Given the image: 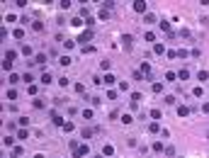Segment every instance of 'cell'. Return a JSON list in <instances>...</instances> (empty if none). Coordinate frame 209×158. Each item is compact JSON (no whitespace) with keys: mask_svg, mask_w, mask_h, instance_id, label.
I'll list each match as a JSON object with an SVG mask.
<instances>
[{"mask_svg":"<svg viewBox=\"0 0 209 158\" xmlns=\"http://www.w3.org/2000/svg\"><path fill=\"white\" fill-rule=\"evenodd\" d=\"M44 107H46L44 100H34V110H44Z\"/></svg>","mask_w":209,"mask_h":158,"instance_id":"obj_27","label":"cell"},{"mask_svg":"<svg viewBox=\"0 0 209 158\" xmlns=\"http://www.w3.org/2000/svg\"><path fill=\"white\" fill-rule=\"evenodd\" d=\"M59 5H61V10H68V7H71V0H61Z\"/></svg>","mask_w":209,"mask_h":158,"instance_id":"obj_42","label":"cell"},{"mask_svg":"<svg viewBox=\"0 0 209 158\" xmlns=\"http://www.w3.org/2000/svg\"><path fill=\"white\" fill-rule=\"evenodd\" d=\"M27 124H29V119H27V117H20V127L27 129Z\"/></svg>","mask_w":209,"mask_h":158,"instance_id":"obj_46","label":"cell"},{"mask_svg":"<svg viewBox=\"0 0 209 158\" xmlns=\"http://www.w3.org/2000/svg\"><path fill=\"white\" fill-rule=\"evenodd\" d=\"M22 54H25V56H32V46L25 44V46H22Z\"/></svg>","mask_w":209,"mask_h":158,"instance_id":"obj_43","label":"cell"},{"mask_svg":"<svg viewBox=\"0 0 209 158\" xmlns=\"http://www.w3.org/2000/svg\"><path fill=\"white\" fill-rule=\"evenodd\" d=\"M192 93H195V97H202V95H204V88H202V85H197Z\"/></svg>","mask_w":209,"mask_h":158,"instance_id":"obj_29","label":"cell"},{"mask_svg":"<svg viewBox=\"0 0 209 158\" xmlns=\"http://www.w3.org/2000/svg\"><path fill=\"white\" fill-rule=\"evenodd\" d=\"M7 100H17V90H15V88H10V90H7Z\"/></svg>","mask_w":209,"mask_h":158,"instance_id":"obj_30","label":"cell"},{"mask_svg":"<svg viewBox=\"0 0 209 158\" xmlns=\"http://www.w3.org/2000/svg\"><path fill=\"white\" fill-rule=\"evenodd\" d=\"M151 148H153V151H156V153H161V151H165V148H163V144H161V141H156V144H153V146H151Z\"/></svg>","mask_w":209,"mask_h":158,"instance_id":"obj_32","label":"cell"},{"mask_svg":"<svg viewBox=\"0 0 209 158\" xmlns=\"http://www.w3.org/2000/svg\"><path fill=\"white\" fill-rule=\"evenodd\" d=\"M80 51H83V54H92L95 46H92V44H85V46H80Z\"/></svg>","mask_w":209,"mask_h":158,"instance_id":"obj_22","label":"cell"},{"mask_svg":"<svg viewBox=\"0 0 209 158\" xmlns=\"http://www.w3.org/2000/svg\"><path fill=\"white\" fill-rule=\"evenodd\" d=\"M153 51L161 56V54H165V46H163V44H153Z\"/></svg>","mask_w":209,"mask_h":158,"instance_id":"obj_23","label":"cell"},{"mask_svg":"<svg viewBox=\"0 0 209 158\" xmlns=\"http://www.w3.org/2000/svg\"><path fill=\"white\" fill-rule=\"evenodd\" d=\"M112 153H115V146H112V144H105V146H102V156H105V158H109Z\"/></svg>","mask_w":209,"mask_h":158,"instance_id":"obj_7","label":"cell"},{"mask_svg":"<svg viewBox=\"0 0 209 158\" xmlns=\"http://www.w3.org/2000/svg\"><path fill=\"white\" fill-rule=\"evenodd\" d=\"M61 129H63V131H73V122H66V124H63Z\"/></svg>","mask_w":209,"mask_h":158,"instance_id":"obj_49","label":"cell"},{"mask_svg":"<svg viewBox=\"0 0 209 158\" xmlns=\"http://www.w3.org/2000/svg\"><path fill=\"white\" fill-rule=\"evenodd\" d=\"M32 29H34V32H42V29H44V24H42V22H39V20H36V22H34V24H32Z\"/></svg>","mask_w":209,"mask_h":158,"instance_id":"obj_35","label":"cell"},{"mask_svg":"<svg viewBox=\"0 0 209 158\" xmlns=\"http://www.w3.org/2000/svg\"><path fill=\"white\" fill-rule=\"evenodd\" d=\"M178 114H180V117H187V114H190V107H185V105H180V107H178Z\"/></svg>","mask_w":209,"mask_h":158,"instance_id":"obj_20","label":"cell"},{"mask_svg":"<svg viewBox=\"0 0 209 158\" xmlns=\"http://www.w3.org/2000/svg\"><path fill=\"white\" fill-rule=\"evenodd\" d=\"M59 85H61V88H68V85H71V78L61 76V78H59Z\"/></svg>","mask_w":209,"mask_h":158,"instance_id":"obj_21","label":"cell"},{"mask_svg":"<svg viewBox=\"0 0 209 158\" xmlns=\"http://www.w3.org/2000/svg\"><path fill=\"white\" fill-rule=\"evenodd\" d=\"M202 112H209V102H204V105H202Z\"/></svg>","mask_w":209,"mask_h":158,"instance_id":"obj_53","label":"cell"},{"mask_svg":"<svg viewBox=\"0 0 209 158\" xmlns=\"http://www.w3.org/2000/svg\"><path fill=\"white\" fill-rule=\"evenodd\" d=\"M148 131H151V134H158V131H161V124H158V122H151V124H148Z\"/></svg>","mask_w":209,"mask_h":158,"instance_id":"obj_8","label":"cell"},{"mask_svg":"<svg viewBox=\"0 0 209 158\" xmlns=\"http://www.w3.org/2000/svg\"><path fill=\"white\" fill-rule=\"evenodd\" d=\"M68 24H73V27H83L85 22H83V17H73V20H71Z\"/></svg>","mask_w":209,"mask_h":158,"instance_id":"obj_15","label":"cell"},{"mask_svg":"<svg viewBox=\"0 0 209 158\" xmlns=\"http://www.w3.org/2000/svg\"><path fill=\"white\" fill-rule=\"evenodd\" d=\"M175 78H178V73H173V71H168V73H165V80H175Z\"/></svg>","mask_w":209,"mask_h":158,"instance_id":"obj_44","label":"cell"},{"mask_svg":"<svg viewBox=\"0 0 209 158\" xmlns=\"http://www.w3.org/2000/svg\"><path fill=\"white\" fill-rule=\"evenodd\" d=\"M139 71H141V76H151V66H148V63L144 61V63H141V68H139Z\"/></svg>","mask_w":209,"mask_h":158,"instance_id":"obj_10","label":"cell"},{"mask_svg":"<svg viewBox=\"0 0 209 158\" xmlns=\"http://www.w3.org/2000/svg\"><path fill=\"white\" fill-rule=\"evenodd\" d=\"M144 39H146V42H156V34H153V32H146Z\"/></svg>","mask_w":209,"mask_h":158,"instance_id":"obj_31","label":"cell"},{"mask_svg":"<svg viewBox=\"0 0 209 158\" xmlns=\"http://www.w3.org/2000/svg\"><path fill=\"white\" fill-rule=\"evenodd\" d=\"M109 66H112V63H109V61H107V59H102V61H100V68H102V71H105V73H107V71H109Z\"/></svg>","mask_w":209,"mask_h":158,"instance_id":"obj_25","label":"cell"},{"mask_svg":"<svg viewBox=\"0 0 209 158\" xmlns=\"http://www.w3.org/2000/svg\"><path fill=\"white\" fill-rule=\"evenodd\" d=\"M7 83H10V85H17V83H20V76H17V73H10Z\"/></svg>","mask_w":209,"mask_h":158,"instance_id":"obj_18","label":"cell"},{"mask_svg":"<svg viewBox=\"0 0 209 158\" xmlns=\"http://www.w3.org/2000/svg\"><path fill=\"white\" fill-rule=\"evenodd\" d=\"M95 134V129H83V139H90Z\"/></svg>","mask_w":209,"mask_h":158,"instance_id":"obj_41","label":"cell"},{"mask_svg":"<svg viewBox=\"0 0 209 158\" xmlns=\"http://www.w3.org/2000/svg\"><path fill=\"white\" fill-rule=\"evenodd\" d=\"M3 71H7V73L12 71V61H5V59H3Z\"/></svg>","mask_w":209,"mask_h":158,"instance_id":"obj_28","label":"cell"},{"mask_svg":"<svg viewBox=\"0 0 209 158\" xmlns=\"http://www.w3.org/2000/svg\"><path fill=\"white\" fill-rule=\"evenodd\" d=\"M178 56H180V59H185V56H190V51H187V49H180V51H178Z\"/></svg>","mask_w":209,"mask_h":158,"instance_id":"obj_51","label":"cell"},{"mask_svg":"<svg viewBox=\"0 0 209 158\" xmlns=\"http://www.w3.org/2000/svg\"><path fill=\"white\" fill-rule=\"evenodd\" d=\"M158 24H161V29H163V32H170V22H165V20H161Z\"/></svg>","mask_w":209,"mask_h":158,"instance_id":"obj_33","label":"cell"},{"mask_svg":"<svg viewBox=\"0 0 209 158\" xmlns=\"http://www.w3.org/2000/svg\"><path fill=\"white\" fill-rule=\"evenodd\" d=\"M73 90H75V93H80V95H83V93H85V85H83V83H75V85H73Z\"/></svg>","mask_w":209,"mask_h":158,"instance_id":"obj_26","label":"cell"},{"mask_svg":"<svg viewBox=\"0 0 209 158\" xmlns=\"http://www.w3.org/2000/svg\"><path fill=\"white\" fill-rule=\"evenodd\" d=\"M131 122H134V119H131V114H122V124H131Z\"/></svg>","mask_w":209,"mask_h":158,"instance_id":"obj_36","label":"cell"},{"mask_svg":"<svg viewBox=\"0 0 209 158\" xmlns=\"http://www.w3.org/2000/svg\"><path fill=\"white\" fill-rule=\"evenodd\" d=\"M51 80H54V76H51L49 71H44V73H42V78H39V83H42V85H49Z\"/></svg>","mask_w":209,"mask_h":158,"instance_id":"obj_5","label":"cell"},{"mask_svg":"<svg viewBox=\"0 0 209 158\" xmlns=\"http://www.w3.org/2000/svg\"><path fill=\"white\" fill-rule=\"evenodd\" d=\"M117 90H119V93H129V83H126V80H119Z\"/></svg>","mask_w":209,"mask_h":158,"instance_id":"obj_11","label":"cell"},{"mask_svg":"<svg viewBox=\"0 0 209 158\" xmlns=\"http://www.w3.org/2000/svg\"><path fill=\"white\" fill-rule=\"evenodd\" d=\"M17 139H22V141L29 139V129H20V131H17Z\"/></svg>","mask_w":209,"mask_h":158,"instance_id":"obj_17","label":"cell"},{"mask_svg":"<svg viewBox=\"0 0 209 158\" xmlns=\"http://www.w3.org/2000/svg\"><path fill=\"white\" fill-rule=\"evenodd\" d=\"M122 44H124V49H131L134 46V37L131 34H122Z\"/></svg>","mask_w":209,"mask_h":158,"instance_id":"obj_4","label":"cell"},{"mask_svg":"<svg viewBox=\"0 0 209 158\" xmlns=\"http://www.w3.org/2000/svg\"><path fill=\"white\" fill-rule=\"evenodd\" d=\"M151 117H153V119L158 122V119H161V110H151Z\"/></svg>","mask_w":209,"mask_h":158,"instance_id":"obj_48","label":"cell"},{"mask_svg":"<svg viewBox=\"0 0 209 158\" xmlns=\"http://www.w3.org/2000/svg\"><path fill=\"white\" fill-rule=\"evenodd\" d=\"M59 63H61V66H71V63H73V59H71L68 54H63V56L59 59Z\"/></svg>","mask_w":209,"mask_h":158,"instance_id":"obj_9","label":"cell"},{"mask_svg":"<svg viewBox=\"0 0 209 158\" xmlns=\"http://www.w3.org/2000/svg\"><path fill=\"white\" fill-rule=\"evenodd\" d=\"M146 22H148V24H153V22H156V15H151V12H146Z\"/></svg>","mask_w":209,"mask_h":158,"instance_id":"obj_38","label":"cell"},{"mask_svg":"<svg viewBox=\"0 0 209 158\" xmlns=\"http://www.w3.org/2000/svg\"><path fill=\"white\" fill-rule=\"evenodd\" d=\"M102 83H105V85H115V83H117V78L112 76V73H105V76H102Z\"/></svg>","mask_w":209,"mask_h":158,"instance_id":"obj_6","label":"cell"},{"mask_svg":"<svg viewBox=\"0 0 209 158\" xmlns=\"http://www.w3.org/2000/svg\"><path fill=\"white\" fill-rule=\"evenodd\" d=\"M107 17H109V10L102 7V10H100V20H107Z\"/></svg>","mask_w":209,"mask_h":158,"instance_id":"obj_47","label":"cell"},{"mask_svg":"<svg viewBox=\"0 0 209 158\" xmlns=\"http://www.w3.org/2000/svg\"><path fill=\"white\" fill-rule=\"evenodd\" d=\"M51 119H54V124L56 127H63L68 119H63V114H59V112H51Z\"/></svg>","mask_w":209,"mask_h":158,"instance_id":"obj_2","label":"cell"},{"mask_svg":"<svg viewBox=\"0 0 209 158\" xmlns=\"http://www.w3.org/2000/svg\"><path fill=\"white\" fill-rule=\"evenodd\" d=\"M131 10L139 12V15H144V12H146V3H144V0H136V3L131 5Z\"/></svg>","mask_w":209,"mask_h":158,"instance_id":"obj_3","label":"cell"},{"mask_svg":"<svg viewBox=\"0 0 209 158\" xmlns=\"http://www.w3.org/2000/svg\"><path fill=\"white\" fill-rule=\"evenodd\" d=\"M34 63L44 66V63H46V54H36V56H34Z\"/></svg>","mask_w":209,"mask_h":158,"instance_id":"obj_13","label":"cell"},{"mask_svg":"<svg viewBox=\"0 0 209 158\" xmlns=\"http://www.w3.org/2000/svg\"><path fill=\"white\" fill-rule=\"evenodd\" d=\"M63 46H66V49H73V46H75V39H66Z\"/></svg>","mask_w":209,"mask_h":158,"instance_id":"obj_39","label":"cell"},{"mask_svg":"<svg viewBox=\"0 0 209 158\" xmlns=\"http://www.w3.org/2000/svg\"><path fill=\"white\" fill-rule=\"evenodd\" d=\"M34 158H44V156H42V153H36V156H34Z\"/></svg>","mask_w":209,"mask_h":158,"instance_id":"obj_54","label":"cell"},{"mask_svg":"<svg viewBox=\"0 0 209 158\" xmlns=\"http://www.w3.org/2000/svg\"><path fill=\"white\" fill-rule=\"evenodd\" d=\"M197 78H199V80H207V78H209V73H207V71H199V73H197Z\"/></svg>","mask_w":209,"mask_h":158,"instance_id":"obj_50","label":"cell"},{"mask_svg":"<svg viewBox=\"0 0 209 158\" xmlns=\"http://www.w3.org/2000/svg\"><path fill=\"white\" fill-rule=\"evenodd\" d=\"M139 100H144L141 93H131V102H136V105H139Z\"/></svg>","mask_w":209,"mask_h":158,"instance_id":"obj_37","label":"cell"},{"mask_svg":"<svg viewBox=\"0 0 209 158\" xmlns=\"http://www.w3.org/2000/svg\"><path fill=\"white\" fill-rule=\"evenodd\" d=\"M12 37H15V39H22V37H25V29H22V27H17V29L12 32Z\"/></svg>","mask_w":209,"mask_h":158,"instance_id":"obj_19","label":"cell"},{"mask_svg":"<svg viewBox=\"0 0 209 158\" xmlns=\"http://www.w3.org/2000/svg\"><path fill=\"white\" fill-rule=\"evenodd\" d=\"M107 100H117V90H107Z\"/></svg>","mask_w":209,"mask_h":158,"instance_id":"obj_45","label":"cell"},{"mask_svg":"<svg viewBox=\"0 0 209 158\" xmlns=\"http://www.w3.org/2000/svg\"><path fill=\"white\" fill-rule=\"evenodd\" d=\"M22 153H25V146H15V148H12V156H15V158H20Z\"/></svg>","mask_w":209,"mask_h":158,"instance_id":"obj_16","label":"cell"},{"mask_svg":"<svg viewBox=\"0 0 209 158\" xmlns=\"http://www.w3.org/2000/svg\"><path fill=\"white\" fill-rule=\"evenodd\" d=\"M90 39H92V29H85V32H80V34H78V39H75V42L85 44V42H90Z\"/></svg>","mask_w":209,"mask_h":158,"instance_id":"obj_1","label":"cell"},{"mask_svg":"<svg viewBox=\"0 0 209 158\" xmlns=\"http://www.w3.org/2000/svg\"><path fill=\"white\" fill-rule=\"evenodd\" d=\"M22 80H25V83H29V85H32V73H25V76H22Z\"/></svg>","mask_w":209,"mask_h":158,"instance_id":"obj_52","label":"cell"},{"mask_svg":"<svg viewBox=\"0 0 209 158\" xmlns=\"http://www.w3.org/2000/svg\"><path fill=\"white\" fill-rule=\"evenodd\" d=\"M97 158H102V153H100V156H97Z\"/></svg>","mask_w":209,"mask_h":158,"instance_id":"obj_55","label":"cell"},{"mask_svg":"<svg viewBox=\"0 0 209 158\" xmlns=\"http://www.w3.org/2000/svg\"><path fill=\"white\" fill-rule=\"evenodd\" d=\"M15 56H17V54H15L12 49H7V51H5V61H15Z\"/></svg>","mask_w":209,"mask_h":158,"instance_id":"obj_24","label":"cell"},{"mask_svg":"<svg viewBox=\"0 0 209 158\" xmlns=\"http://www.w3.org/2000/svg\"><path fill=\"white\" fill-rule=\"evenodd\" d=\"M153 93H163V83H153V88H151Z\"/></svg>","mask_w":209,"mask_h":158,"instance_id":"obj_34","label":"cell"},{"mask_svg":"<svg viewBox=\"0 0 209 158\" xmlns=\"http://www.w3.org/2000/svg\"><path fill=\"white\" fill-rule=\"evenodd\" d=\"M178 78H180V80H187V78H190V71H187V68H180V71H178Z\"/></svg>","mask_w":209,"mask_h":158,"instance_id":"obj_14","label":"cell"},{"mask_svg":"<svg viewBox=\"0 0 209 158\" xmlns=\"http://www.w3.org/2000/svg\"><path fill=\"white\" fill-rule=\"evenodd\" d=\"M83 117H85V119H92V110L85 107V110H83Z\"/></svg>","mask_w":209,"mask_h":158,"instance_id":"obj_40","label":"cell"},{"mask_svg":"<svg viewBox=\"0 0 209 158\" xmlns=\"http://www.w3.org/2000/svg\"><path fill=\"white\" fill-rule=\"evenodd\" d=\"M15 139H17V136H5V139H3V146H12V148H15Z\"/></svg>","mask_w":209,"mask_h":158,"instance_id":"obj_12","label":"cell"}]
</instances>
